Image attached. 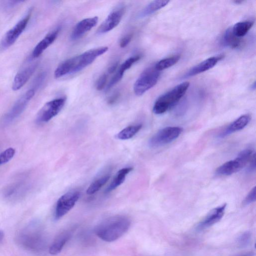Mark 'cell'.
<instances>
[{"label":"cell","mask_w":256,"mask_h":256,"mask_svg":"<svg viewBox=\"0 0 256 256\" xmlns=\"http://www.w3.org/2000/svg\"><path fill=\"white\" fill-rule=\"evenodd\" d=\"M108 49V48L106 46L92 48L78 56L65 60L56 69L54 72V77L60 78L80 71L92 63L98 57L106 53Z\"/></svg>","instance_id":"cell-1"},{"label":"cell","mask_w":256,"mask_h":256,"mask_svg":"<svg viewBox=\"0 0 256 256\" xmlns=\"http://www.w3.org/2000/svg\"><path fill=\"white\" fill-rule=\"evenodd\" d=\"M37 66L38 63H34L26 66L19 71L14 78L12 89L14 91L20 89L33 74Z\"/></svg>","instance_id":"cell-16"},{"label":"cell","mask_w":256,"mask_h":256,"mask_svg":"<svg viewBox=\"0 0 256 256\" xmlns=\"http://www.w3.org/2000/svg\"><path fill=\"white\" fill-rule=\"evenodd\" d=\"M4 238V232L0 230V244Z\"/></svg>","instance_id":"cell-37"},{"label":"cell","mask_w":256,"mask_h":256,"mask_svg":"<svg viewBox=\"0 0 256 256\" xmlns=\"http://www.w3.org/2000/svg\"><path fill=\"white\" fill-rule=\"evenodd\" d=\"M118 62H116L112 64L108 68V72L109 74H112L114 73L116 69L118 68Z\"/></svg>","instance_id":"cell-36"},{"label":"cell","mask_w":256,"mask_h":256,"mask_svg":"<svg viewBox=\"0 0 256 256\" xmlns=\"http://www.w3.org/2000/svg\"><path fill=\"white\" fill-rule=\"evenodd\" d=\"M250 120L248 114H244L232 122L220 135L221 138L239 131L247 126Z\"/></svg>","instance_id":"cell-19"},{"label":"cell","mask_w":256,"mask_h":256,"mask_svg":"<svg viewBox=\"0 0 256 256\" xmlns=\"http://www.w3.org/2000/svg\"><path fill=\"white\" fill-rule=\"evenodd\" d=\"M160 72L154 66L146 69L138 76L134 85V92L138 96L142 95L157 83Z\"/></svg>","instance_id":"cell-5"},{"label":"cell","mask_w":256,"mask_h":256,"mask_svg":"<svg viewBox=\"0 0 256 256\" xmlns=\"http://www.w3.org/2000/svg\"><path fill=\"white\" fill-rule=\"evenodd\" d=\"M110 175L106 174L94 181L88 187L86 192L91 195L98 192L109 180Z\"/></svg>","instance_id":"cell-25"},{"label":"cell","mask_w":256,"mask_h":256,"mask_svg":"<svg viewBox=\"0 0 256 256\" xmlns=\"http://www.w3.org/2000/svg\"><path fill=\"white\" fill-rule=\"evenodd\" d=\"M32 10L22 18L4 34L0 42V49L5 50L11 46L22 33L30 19Z\"/></svg>","instance_id":"cell-6"},{"label":"cell","mask_w":256,"mask_h":256,"mask_svg":"<svg viewBox=\"0 0 256 256\" xmlns=\"http://www.w3.org/2000/svg\"><path fill=\"white\" fill-rule=\"evenodd\" d=\"M226 206V204L212 209L198 224L196 229L202 230L218 222L223 216Z\"/></svg>","instance_id":"cell-14"},{"label":"cell","mask_w":256,"mask_h":256,"mask_svg":"<svg viewBox=\"0 0 256 256\" xmlns=\"http://www.w3.org/2000/svg\"><path fill=\"white\" fill-rule=\"evenodd\" d=\"M73 231L71 230L62 232L54 240L49 248V252L52 255H56L62 251L64 246L72 236Z\"/></svg>","instance_id":"cell-18"},{"label":"cell","mask_w":256,"mask_h":256,"mask_svg":"<svg viewBox=\"0 0 256 256\" xmlns=\"http://www.w3.org/2000/svg\"><path fill=\"white\" fill-rule=\"evenodd\" d=\"M98 20V17L94 16L80 21L74 27L71 32L70 38L72 40H76L81 38L96 25Z\"/></svg>","instance_id":"cell-13"},{"label":"cell","mask_w":256,"mask_h":256,"mask_svg":"<svg viewBox=\"0 0 256 256\" xmlns=\"http://www.w3.org/2000/svg\"><path fill=\"white\" fill-rule=\"evenodd\" d=\"M222 40L224 44L232 48H240L244 44L242 38L237 37L233 34L232 28L225 32Z\"/></svg>","instance_id":"cell-21"},{"label":"cell","mask_w":256,"mask_h":256,"mask_svg":"<svg viewBox=\"0 0 256 256\" xmlns=\"http://www.w3.org/2000/svg\"><path fill=\"white\" fill-rule=\"evenodd\" d=\"M133 168L126 167L120 170L116 174L111 183L105 190V192L108 193L116 188L124 181L126 176L132 171Z\"/></svg>","instance_id":"cell-20"},{"label":"cell","mask_w":256,"mask_h":256,"mask_svg":"<svg viewBox=\"0 0 256 256\" xmlns=\"http://www.w3.org/2000/svg\"><path fill=\"white\" fill-rule=\"evenodd\" d=\"M119 96L120 93L118 92H115L110 97L108 100V103L110 104H113L118 100Z\"/></svg>","instance_id":"cell-34"},{"label":"cell","mask_w":256,"mask_h":256,"mask_svg":"<svg viewBox=\"0 0 256 256\" xmlns=\"http://www.w3.org/2000/svg\"><path fill=\"white\" fill-rule=\"evenodd\" d=\"M169 2L168 0H154L148 4L140 13V18L146 16L155 12L162 8L165 6Z\"/></svg>","instance_id":"cell-22"},{"label":"cell","mask_w":256,"mask_h":256,"mask_svg":"<svg viewBox=\"0 0 256 256\" xmlns=\"http://www.w3.org/2000/svg\"><path fill=\"white\" fill-rule=\"evenodd\" d=\"M36 230L34 226L27 228L19 236V241L24 247L33 250L41 248L42 238L41 234Z\"/></svg>","instance_id":"cell-11"},{"label":"cell","mask_w":256,"mask_h":256,"mask_svg":"<svg viewBox=\"0 0 256 256\" xmlns=\"http://www.w3.org/2000/svg\"><path fill=\"white\" fill-rule=\"evenodd\" d=\"M36 90L34 88H32L16 102L12 108L4 116L2 119L3 123L10 122L22 112L30 100L34 97Z\"/></svg>","instance_id":"cell-10"},{"label":"cell","mask_w":256,"mask_h":256,"mask_svg":"<svg viewBox=\"0 0 256 256\" xmlns=\"http://www.w3.org/2000/svg\"><path fill=\"white\" fill-rule=\"evenodd\" d=\"M60 30V27L58 26L46 34L34 48L30 58H36L39 57L54 42Z\"/></svg>","instance_id":"cell-15"},{"label":"cell","mask_w":256,"mask_h":256,"mask_svg":"<svg viewBox=\"0 0 256 256\" xmlns=\"http://www.w3.org/2000/svg\"><path fill=\"white\" fill-rule=\"evenodd\" d=\"M130 220L124 216L116 215L106 218L94 228L96 234L106 242H114L122 236L130 228Z\"/></svg>","instance_id":"cell-2"},{"label":"cell","mask_w":256,"mask_h":256,"mask_svg":"<svg viewBox=\"0 0 256 256\" xmlns=\"http://www.w3.org/2000/svg\"><path fill=\"white\" fill-rule=\"evenodd\" d=\"M255 154L254 153L252 155L250 161V164L248 166V171L252 172L256 170V160H255Z\"/></svg>","instance_id":"cell-35"},{"label":"cell","mask_w":256,"mask_h":256,"mask_svg":"<svg viewBox=\"0 0 256 256\" xmlns=\"http://www.w3.org/2000/svg\"><path fill=\"white\" fill-rule=\"evenodd\" d=\"M142 128V124H138L128 126L116 135V138L121 140H128L132 138Z\"/></svg>","instance_id":"cell-23"},{"label":"cell","mask_w":256,"mask_h":256,"mask_svg":"<svg viewBox=\"0 0 256 256\" xmlns=\"http://www.w3.org/2000/svg\"><path fill=\"white\" fill-rule=\"evenodd\" d=\"M66 99L60 98L47 102L40 110L36 121L37 123L47 122L56 116L64 107Z\"/></svg>","instance_id":"cell-8"},{"label":"cell","mask_w":256,"mask_h":256,"mask_svg":"<svg viewBox=\"0 0 256 256\" xmlns=\"http://www.w3.org/2000/svg\"><path fill=\"white\" fill-rule=\"evenodd\" d=\"M183 129L179 126H167L160 130L149 140L152 148H158L175 140L181 134Z\"/></svg>","instance_id":"cell-7"},{"label":"cell","mask_w":256,"mask_h":256,"mask_svg":"<svg viewBox=\"0 0 256 256\" xmlns=\"http://www.w3.org/2000/svg\"><path fill=\"white\" fill-rule=\"evenodd\" d=\"M189 86V82H182L160 96L154 104L153 112L156 114L166 112L180 100L188 90Z\"/></svg>","instance_id":"cell-3"},{"label":"cell","mask_w":256,"mask_h":256,"mask_svg":"<svg viewBox=\"0 0 256 256\" xmlns=\"http://www.w3.org/2000/svg\"><path fill=\"white\" fill-rule=\"evenodd\" d=\"M80 196L78 190H71L58 200L54 213V218L58 220L66 215L75 205Z\"/></svg>","instance_id":"cell-9"},{"label":"cell","mask_w":256,"mask_h":256,"mask_svg":"<svg viewBox=\"0 0 256 256\" xmlns=\"http://www.w3.org/2000/svg\"><path fill=\"white\" fill-rule=\"evenodd\" d=\"M108 79V74H104L101 75L96 82V89L98 90H102L106 86V81Z\"/></svg>","instance_id":"cell-31"},{"label":"cell","mask_w":256,"mask_h":256,"mask_svg":"<svg viewBox=\"0 0 256 256\" xmlns=\"http://www.w3.org/2000/svg\"><path fill=\"white\" fill-rule=\"evenodd\" d=\"M256 186H254L246 196L243 201L244 205L249 204L256 200Z\"/></svg>","instance_id":"cell-32"},{"label":"cell","mask_w":256,"mask_h":256,"mask_svg":"<svg viewBox=\"0 0 256 256\" xmlns=\"http://www.w3.org/2000/svg\"><path fill=\"white\" fill-rule=\"evenodd\" d=\"M250 237L251 235L250 232H244L238 238V244L240 246H245L249 244Z\"/></svg>","instance_id":"cell-30"},{"label":"cell","mask_w":256,"mask_h":256,"mask_svg":"<svg viewBox=\"0 0 256 256\" xmlns=\"http://www.w3.org/2000/svg\"><path fill=\"white\" fill-rule=\"evenodd\" d=\"M124 12V8L118 6L108 16L98 27L96 32L102 34L108 32L115 28L121 21Z\"/></svg>","instance_id":"cell-12"},{"label":"cell","mask_w":256,"mask_h":256,"mask_svg":"<svg viewBox=\"0 0 256 256\" xmlns=\"http://www.w3.org/2000/svg\"><path fill=\"white\" fill-rule=\"evenodd\" d=\"M16 150L9 148L0 154V166L9 162L14 156Z\"/></svg>","instance_id":"cell-28"},{"label":"cell","mask_w":256,"mask_h":256,"mask_svg":"<svg viewBox=\"0 0 256 256\" xmlns=\"http://www.w3.org/2000/svg\"><path fill=\"white\" fill-rule=\"evenodd\" d=\"M132 37V34H129L124 36L120 40V47L122 48H124L131 41Z\"/></svg>","instance_id":"cell-33"},{"label":"cell","mask_w":256,"mask_h":256,"mask_svg":"<svg viewBox=\"0 0 256 256\" xmlns=\"http://www.w3.org/2000/svg\"><path fill=\"white\" fill-rule=\"evenodd\" d=\"M180 59L179 55L170 56L158 61L154 66L158 71H162L176 64Z\"/></svg>","instance_id":"cell-26"},{"label":"cell","mask_w":256,"mask_h":256,"mask_svg":"<svg viewBox=\"0 0 256 256\" xmlns=\"http://www.w3.org/2000/svg\"><path fill=\"white\" fill-rule=\"evenodd\" d=\"M222 58V55L209 58L191 68L182 78H186L204 72L215 66Z\"/></svg>","instance_id":"cell-17"},{"label":"cell","mask_w":256,"mask_h":256,"mask_svg":"<svg viewBox=\"0 0 256 256\" xmlns=\"http://www.w3.org/2000/svg\"><path fill=\"white\" fill-rule=\"evenodd\" d=\"M24 0H3L0 2V7L4 11H9L24 2Z\"/></svg>","instance_id":"cell-29"},{"label":"cell","mask_w":256,"mask_h":256,"mask_svg":"<svg viewBox=\"0 0 256 256\" xmlns=\"http://www.w3.org/2000/svg\"><path fill=\"white\" fill-rule=\"evenodd\" d=\"M140 56L136 55L131 56L126 60L119 67L116 72L117 74L122 77L123 76L126 70H128L134 63L140 60Z\"/></svg>","instance_id":"cell-27"},{"label":"cell","mask_w":256,"mask_h":256,"mask_svg":"<svg viewBox=\"0 0 256 256\" xmlns=\"http://www.w3.org/2000/svg\"><path fill=\"white\" fill-rule=\"evenodd\" d=\"M254 154L250 148L242 150L234 160L228 161L218 166L216 170V174L228 176L238 172L250 162Z\"/></svg>","instance_id":"cell-4"},{"label":"cell","mask_w":256,"mask_h":256,"mask_svg":"<svg viewBox=\"0 0 256 256\" xmlns=\"http://www.w3.org/2000/svg\"><path fill=\"white\" fill-rule=\"evenodd\" d=\"M253 25L250 21L241 22L236 23L232 28L233 34L238 38H242L248 32Z\"/></svg>","instance_id":"cell-24"}]
</instances>
